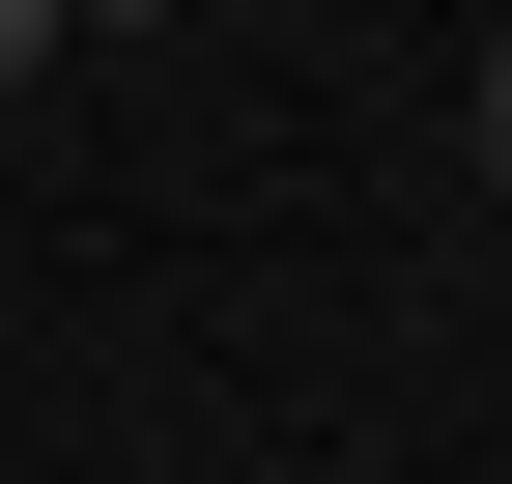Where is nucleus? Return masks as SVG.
<instances>
[{
	"instance_id": "obj_1",
	"label": "nucleus",
	"mask_w": 512,
	"mask_h": 484,
	"mask_svg": "<svg viewBox=\"0 0 512 484\" xmlns=\"http://www.w3.org/2000/svg\"><path fill=\"white\" fill-rule=\"evenodd\" d=\"M57 29H200V0H57Z\"/></svg>"
},
{
	"instance_id": "obj_3",
	"label": "nucleus",
	"mask_w": 512,
	"mask_h": 484,
	"mask_svg": "<svg viewBox=\"0 0 512 484\" xmlns=\"http://www.w3.org/2000/svg\"><path fill=\"white\" fill-rule=\"evenodd\" d=\"M484 171H512V57H484Z\"/></svg>"
},
{
	"instance_id": "obj_2",
	"label": "nucleus",
	"mask_w": 512,
	"mask_h": 484,
	"mask_svg": "<svg viewBox=\"0 0 512 484\" xmlns=\"http://www.w3.org/2000/svg\"><path fill=\"white\" fill-rule=\"evenodd\" d=\"M29 57H57V0H0V86H29Z\"/></svg>"
}]
</instances>
